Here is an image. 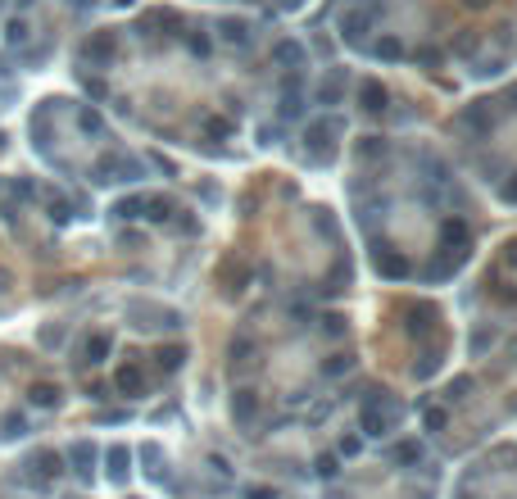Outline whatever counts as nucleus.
I'll return each mask as SVG.
<instances>
[{
  "label": "nucleus",
  "instance_id": "f257e3e1",
  "mask_svg": "<svg viewBox=\"0 0 517 499\" xmlns=\"http://www.w3.org/2000/svg\"><path fill=\"white\" fill-rule=\"evenodd\" d=\"M68 463H73V472H78L82 481H91V472H95V445L91 441H78L68 449Z\"/></svg>",
  "mask_w": 517,
  "mask_h": 499
},
{
  "label": "nucleus",
  "instance_id": "f03ea898",
  "mask_svg": "<svg viewBox=\"0 0 517 499\" xmlns=\"http://www.w3.org/2000/svg\"><path fill=\"white\" fill-rule=\"evenodd\" d=\"M127 463H132V454H127L122 445H114V449H109V481H114V485H122V481H127Z\"/></svg>",
  "mask_w": 517,
  "mask_h": 499
},
{
  "label": "nucleus",
  "instance_id": "7ed1b4c3",
  "mask_svg": "<svg viewBox=\"0 0 517 499\" xmlns=\"http://www.w3.org/2000/svg\"><path fill=\"white\" fill-rule=\"evenodd\" d=\"M231 413H236V422H250V418H254V395L241 391V399L231 404Z\"/></svg>",
  "mask_w": 517,
  "mask_h": 499
},
{
  "label": "nucleus",
  "instance_id": "20e7f679",
  "mask_svg": "<svg viewBox=\"0 0 517 499\" xmlns=\"http://www.w3.org/2000/svg\"><path fill=\"white\" fill-rule=\"evenodd\" d=\"M32 404L51 408V404H59V391H55V386H36V391H32Z\"/></svg>",
  "mask_w": 517,
  "mask_h": 499
},
{
  "label": "nucleus",
  "instance_id": "39448f33",
  "mask_svg": "<svg viewBox=\"0 0 517 499\" xmlns=\"http://www.w3.org/2000/svg\"><path fill=\"white\" fill-rule=\"evenodd\" d=\"M118 386H122V391H141V372L137 368H122L118 372Z\"/></svg>",
  "mask_w": 517,
  "mask_h": 499
},
{
  "label": "nucleus",
  "instance_id": "423d86ee",
  "mask_svg": "<svg viewBox=\"0 0 517 499\" xmlns=\"http://www.w3.org/2000/svg\"><path fill=\"white\" fill-rule=\"evenodd\" d=\"M313 468H318V477H336V454H323Z\"/></svg>",
  "mask_w": 517,
  "mask_h": 499
},
{
  "label": "nucleus",
  "instance_id": "0eeeda50",
  "mask_svg": "<svg viewBox=\"0 0 517 499\" xmlns=\"http://www.w3.org/2000/svg\"><path fill=\"white\" fill-rule=\"evenodd\" d=\"M141 454H145V463H159V445H145ZM150 477H155V481H164V477H159V468H150Z\"/></svg>",
  "mask_w": 517,
  "mask_h": 499
},
{
  "label": "nucleus",
  "instance_id": "6e6552de",
  "mask_svg": "<svg viewBox=\"0 0 517 499\" xmlns=\"http://www.w3.org/2000/svg\"><path fill=\"white\" fill-rule=\"evenodd\" d=\"M5 436H28V422H23V418H9L5 422Z\"/></svg>",
  "mask_w": 517,
  "mask_h": 499
},
{
  "label": "nucleus",
  "instance_id": "1a4fd4ad",
  "mask_svg": "<svg viewBox=\"0 0 517 499\" xmlns=\"http://www.w3.org/2000/svg\"><path fill=\"white\" fill-rule=\"evenodd\" d=\"M245 499H277V490H268V485H254V490H245Z\"/></svg>",
  "mask_w": 517,
  "mask_h": 499
}]
</instances>
